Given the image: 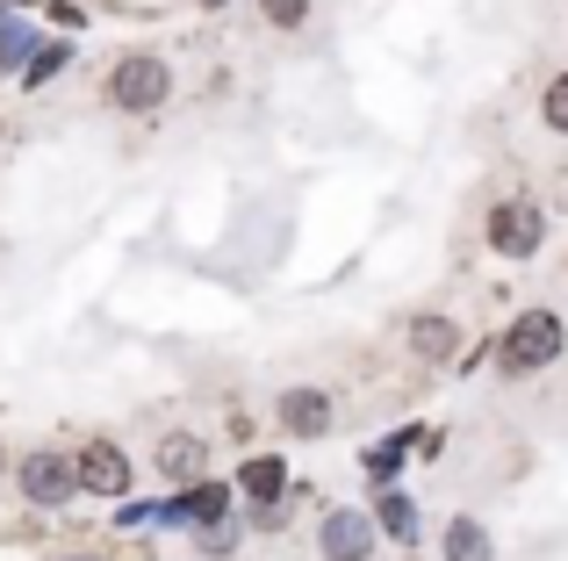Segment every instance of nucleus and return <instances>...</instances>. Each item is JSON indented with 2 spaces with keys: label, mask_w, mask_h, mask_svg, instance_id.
I'll use <instances>...</instances> for the list:
<instances>
[{
  "label": "nucleus",
  "mask_w": 568,
  "mask_h": 561,
  "mask_svg": "<svg viewBox=\"0 0 568 561\" xmlns=\"http://www.w3.org/2000/svg\"><path fill=\"white\" fill-rule=\"evenodd\" d=\"M237 490H245L260 511H281V504H288V461H281V453H245Z\"/></svg>",
  "instance_id": "10"
},
{
  "label": "nucleus",
  "mask_w": 568,
  "mask_h": 561,
  "mask_svg": "<svg viewBox=\"0 0 568 561\" xmlns=\"http://www.w3.org/2000/svg\"><path fill=\"white\" fill-rule=\"evenodd\" d=\"M260 14H266V29H281V37H295V29L310 22V0H260Z\"/></svg>",
  "instance_id": "15"
},
{
  "label": "nucleus",
  "mask_w": 568,
  "mask_h": 561,
  "mask_svg": "<svg viewBox=\"0 0 568 561\" xmlns=\"http://www.w3.org/2000/svg\"><path fill=\"white\" fill-rule=\"evenodd\" d=\"M173 519H194V526H223L231 519V490H216V482H194V490H181V504H173Z\"/></svg>",
  "instance_id": "12"
},
{
  "label": "nucleus",
  "mask_w": 568,
  "mask_h": 561,
  "mask_svg": "<svg viewBox=\"0 0 568 561\" xmlns=\"http://www.w3.org/2000/svg\"><path fill=\"white\" fill-rule=\"evenodd\" d=\"M14 490H22L37 511H65L72 497H80V476H72V453H58V447H29L22 461H14Z\"/></svg>",
  "instance_id": "4"
},
{
  "label": "nucleus",
  "mask_w": 568,
  "mask_h": 561,
  "mask_svg": "<svg viewBox=\"0 0 568 561\" xmlns=\"http://www.w3.org/2000/svg\"><path fill=\"white\" fill-rule=\"evenodd\" d=\"M439 554H446V561H489V554H497V540H489L483 519H468V511H460V519H446Z\"/></svg>",
  "instance_id": "11"
},
{
  "label": "nucleus",
  "mask_w": 568,
  "mask_h": 561,
  "mask_svg": "<svg viewBox=\"0 0 568 561\" xmlns=\"http://www.w3.org/2000/svg\"><path fill=\"white\" fill-rule=\"evenodd\" d=\"M396 561H417V554H396Z\"/></svg>",
  "instance_id": "19"
},
{
  "label": "nucleus",
  "mask_w": 568,
  "mask_h": 561,
  "mask_svg": "<svg viewBox=\"0 0 568 561\" xmlns=\"http://www.w3.org/2000/svg\"><path fill=\"white\" fill-rule=\"evenodd\" d=\"M58 65H65V43H51V51H37V58H29V72H22V80H29V86H43V80L58 72Z\"/></svg>",
  "instance_id": "16"
},
{
  "label": "nucleus",
  "mask_w": 568,
  "mask_h": 561,
  "mask_svg": "<svg viewBox=\"0 0 568 561\" xmlns=\"http://www.w3.org/2000/svg\"><path fill=\"white\" fill-rule=\"evenodd\" d=\"M403 338H410V353L425 367H454V353H460V338H468V332H460V317H446V309H417Z\"/></svg>",
  "instance_id": "9"
},
{
  "label": "nucleus",
  "mask_w": 568,
  "mask_h": 561,
  "mask_svg": "<svg viewBox=\"0 0 568 561\" xmlns=\"http://www.w3.org/2000/svg\"><path fill=\"white\" fill-rule=\"evenodd\" d=\"M540 123L555 130V137H568V72H555V80L540 86Z\"/></svg>",
  "instance_id": "14"
},
{
  "label": "nucleus",
  "mask_w": 568,
  "mask_h": 561,
  "mask_svg": "<svg viewBox=\"0 0 568 561\" xmlns=\"http://www.w3.org/2000/svg\"><path fill=\"white\" fill-rule=\"evenodd\" d=\"M65 561H101V554H65Z\"/></svg>",
  "instance_id": "17"
},
{
  "label": "nucleus",
  "mask_w": 568,
  "mask_h": 561,
  "mask_svg": "<svg viewBox=\"0 0 568 561\" xmlns=\"http://www.w3.org/2000/svg\"><path fill=\"white\" fill-rule=\"evenodd\" d=\"M375 548H382V526L367 519V511H353V504L324 511V526H317V554L324 561H375Z\"/></svg>",
  "instance_id": "5"
},
{
  "label": "nucleus",
  "mask_w": 568,
  "mask_h": 561,
  "mask_svg": "<svg viewBox=\"0 0 568 561\" xmlns=\"http://www.w3.org/2000/svg\"><path fill=\"white\" fill-rule=\"evenodd\" d=\"M72 476H80L87 497H130V453L115 447V439H87L80 453H72Z\"/></svg>",
  "instance_id": "6"
},
{
  "label": "nucleus",
  "mask_w": 568,
  "mask_h": 561,
  "mask_svg": "<svg viewBox=\"0 0 568 561\" xmlns=\"http://www.w3.org/2000/svg\"><path fill=\"white\" fill-rule=\"evenodd\" d=\"M568 353V324L555 317L547 303H532V309H518L511 324H504V338H497V367L511 381H532V375H547Z\"/></svg>",
  "instance_id": "1"
},
{
  "label": "nucleus",
  "mask_w": 568,
  "mask_h": 561,
  "mask_svg": "<svg viewBox=\"0 0 568 561\" xmlns=\"http://www.w3.org/2000/svg\"><path fill=\"white\" fill-rule=\"evenodd\" d=\"M101 101H109L115 115H152L173 101V65L159 51H130L109 65V80H101Z\"/></svg>",
  "instance_id": "2"
},
{
  "label": "nucleus",
  "mask_w": 568,
  "mask_h": 561,
  "mask_svg": "<svg viewBox=\"0 0 568 561\" xmlns=\"http://www.w3.org/2000/svg\"><path fill=\"white\" fill-rule=\"evenodd\" d=\"M375 526H382V540H396V554H410V540H417V504H410V497H382Z\"/></svg>",
  "instance_id": "13"
},
{
  "label": "nucleus",
  "mask_w": 568,
  "mask_h": 561,
  "mask_svg": "<svg viewBox=\"0 0 568 561\" xmlns=\"http://www.w3.org/2000/svg\"><path fill=\"white\" fill-rule=\"evenodd\" d=\"M332 418H338V404L324 389H281V404H274V425L288 439H324V432H332Z\"/></svg>",
  "instance_id": "8"
},
{
  "label": "nucleus",
  "mask_w": 568,
  "mask_h": 561,
  "mask_svg": "<svg viewBox=\"0 0 568 561\" xmlns=\"http://www.w3.org/2000/svg\"><path fill=\"white\" fill-rule=\"evenodd\" d=\"M0 476H8V447H0Z\"/></svg>",
  "instance_id": "18"
},
{
  "label": "nucleus",
  "mask_w": 568,
  "mask_h": 561,
  "mask_svg": "<svg viewBox=\"0 0 568 561\" xmlns=\"http://www.w3.org/2000/svg\"><path fill=\"white\" fill-rule=\"evenodd\" d=\"M152 468L173 482V490H194V482L209 476V439H202V432H159Z\"/></svg>",
  "instance_id": "7"
},
{
  "label": "nucleus",
  "mask_w": 568,
  "mask_h": 561,
  "mask_svg": "<svg viewBox=\"0 0 568 561\" xmlns=\"http://www.w3.org/2000/svg\"><path fill=\"white\" fill-rule=\"evenodd\" d=\"M483 238H489V253H497V259H511V267H518V259H532L547 245V210L532 195H504L497 210H489Z\"/></svg>",
  "instance_id": "3"
}]
</instances>
